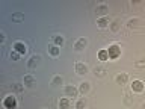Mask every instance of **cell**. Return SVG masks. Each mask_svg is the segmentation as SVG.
I'll list each match as a JSON object with an SVG mask.
<instances>
[{
  "label": "cell",
  "instance_id": "6da1fadb",
  "mask_svg": "<svg viewBox=\"0 0 145 109\" xmlns=\"http://www.w3.org/2000/svg\"><path fill=\"white\" fill-rule=\"evenodd\" d=\"M107 53H109V59H116L121 54V47L118 44H112V45H109Z\"/></svg>",
  "mask_w": 145,
  "mask_h": 109
},
{
  "label": "cell",
  "instance_id": "7a4b0ae2",
  "mask_svg": "<svg viewBox=\"0 0 145 109\" xmlns=\"http://www.w3.org/2000/svg\"><path fill=\"white\" fill-rule=\"evenodd\" d=\"M3 106L6 109H15L17 108V98L14 97V95H8V97L3 100Z\"/></svg>",
  "mask_w": 145,
  "mask_h": 109
},
{
  "label": "cell",
  "instance_id": "3957f363",
  "mask_svg": "<svg viewBox=\"0 0 145 109\" xmlns=\"http://www.w3.org/2000/svg\"><path fill=\"white\" fill-rule=\"evenodd\" d=\"M142 24H144V21L138 17L130 18V20L127 21V27H129V29H139V27H142Z\"/></svg>",
  "mask_w": 145,
  "mask_h": 109
},
{
  "label": "cell",
  "instance_id": "277c9868",
  "mask_svg": "<svg viewBox=\"0 0 145 109\" xmlns=\"http://www.w3.org/2000/svg\"><path fill=\"white\" fill-rule=\"evenodd\" d=\"M107 12H109V6H107V5H98V6L95 8V14H97L98 18L106 17Z\"/></svg>",
  "mask_w": 145,
  "mask_h": 109
},
{
  "label": "cell",
  "instance_id": "5b68a950",
  "mask_svg": "<svg viewBox=\"0 0 145 109\" xmlns=\"http://www.w3.org/2000/svg\"><path fill=\"white\" fill-rule=\"evenodd\" d=\"M86 45H88V39H86V38H79L74 43V50H76V52H82Z\"/></svg>",
  "mask_w": 145,
  "mask_h": 109
},
{
  "label": "cell",
  "instance_id": "8992f818",
  "mask_svg": "<svg viewBox=\"0 0 145 109\" xmlns=\"http://www.w3.org/2000/svg\"><path fill=\"white\" fill-rule=\"evenodd\" d=\"M14 50H15V52H18L20 54H26V53H27L26 44H24V43H21V41H17V43L14 44Z\"/></svg>",
  "mask_w": 145,
  "mask_h": 109
},
{
  "label": "cell",
  "instance_id": "52a82bcc",
  "mask_svg": "<svg viewBox=\"0 0 145 109\" xmlns=\"http://www.w3.org/2000/svg\"><path fill=\"white\" fill-rule=\"evenodd\" d=\"M89 71V68H88V65L86 64H83V62H77L76 64V73L77 74H86V73Z\"/></svg>",
  "mask_w": 145,
  "mask_h": 109
},
{
  "label": "cell",
  "instance_id": "ba28073f",
  "mask_svg": "<svg viewBox=\"0 0 145 109\" xmlns=\"http://www.w3.org/2000/svg\"><path fill=\"white\" fill-rule=\"evenodd\" d=\"M145 88L144 82L142 80H133V83H131V89L135 91V93H142Z\"/></svg>",
  "mask_w": 145,
  "mask_h": 109
},
{
  "label": "cell",
  "instance_id": "9c48e42d",
  "mask_svg": "<svg viewBox=\"0 0 145 109\" xmlns=\"http://www.w3.org/2000/svg\"><path fill=\"white\" fill-rule=\"evenodd\" d=\"M39 62H41V56H39V54H33V56L29 59V62H27V67H29V68H35L36 65H39Z\"/></svg>",
  "mask_w": 145,
  "mask_h": 109
},
{
  "label": "cell",
  "instance_id": "30bf717a",
  "mask_svg": "<svg viewBox=\"0 0 145 109\" xmlns=\"http://www.w3.org/2000/svg\"><path fill=\"white\" fill-rule=\"evenodd\" d=\"M65 94H67V97H76L79 94V89L72 85H68V86H65Z\"/></svg>",
  "mask_w": 145,
  "mask_h": 109
},
{
  "label": "cell",
  "instance_id": "8fae6325",
  "mask_svg": "<svg viewBox=\"0 0 145 109\" xmlns=\"http://www.w3.org/2000/svg\"><path fill=\"white\" fill-rule=\"evenodd\" d=\"M127 80H129V76H127L125 73H121V74H118L115 77V82H116L118 85H125Z\"/></svg>",
  "mask_w": 145,
  "mask_h": 109
},
{
  "label": "cell",
  "instance_id": "7c38bea8",
  "mask_svg": "<svg viewBox=\"0 0 145 109\" xmlns=\"http://www.w3.org/2000/svg\"><path fill=\"white\" fill-rule=\"evenodd\" d=\"M36 83V79L32 74H26L24 76V86H29V88H32Z\"/></svg>",
  "mask_w": 145,
  "mask_h": 109
},
{
  "label": "cell",
  "instance_id": "4fadbf2b",
  "mask_svg": "<svg viewBox=\"0 0 145 109\" xmlns=\"http://www.w3.org/2000/svg\"><path fill=\"white\" fill-rule=\"evenodd\" d=\"M48 53L56 58V56H59V53H61V47H57V45H54V44L48 45Z\"/></svg>",
  "mask_w": 145,
  "mask_h": 109
},
{
  "label": "cell",
  "instance_id": "5bb4252c",
  "mask_svg": "<svg viewBox=\"0 0 145 109\" xmlns=\"http://www.w3.org/2000/svg\"><path fill=\"white\" fill-rule=\"evenodd\" d=\"M89 88H91V83H89V82H82L80 86H79V93L86 94V93H89Z\"/></svg>",
  "mask_w": 145,
  "mask_h": 109
},
{
  "label": "cell",
  "instance_id": "9a60e30c",
  "mask_svg": "<svg viewBox=\"0 0 145 109\" xmlns=\"http://www.w3.org/2000/svg\"><path fill=\"white\" fill-rule=\"evenodd\" d=\"M97 26L100 27V29H104V27H107V26H109V20H107V17L97 18Z\"/></svg>",
  "mask_w": 145,
  "mask_h": 109
},
{
  "label": "cell",
  "instance_id": "2e32d148",
  "mask_svg": "<svg viewBox=\"0 0 145 109\" xmlns=\"http://www.w3.org/2000/svg\"><path fill=\"white\" fill-rule=\"evenodd\" d=\"M98 59L100 61H109V53H107V49H103L98 52Z\"/></svg>",
  "mask_w": 145,
  "mask_h": 109
},
{
  "label": "cell",
  "instance_id": "e0dca14e",
  "mask_svg": "<svg viewBox=\"0 0 145 109\" xmlns=\"http://www.w3.org/2000/svg\"><path fill=\"white\" fill-rule=\"evenodd\" d=\"M109 26H110V30H112V32H118V30L121 29V23H120V20H113Z\"/></svg>",
  "mask_w": 145,
  "mask_h": 109
},
{
  "label": "cell",
  "instance_id": "ac0fdd59",
  "mask_svg": "<svg viewBox=\"0 0 145 109\" xmlns=\"http://www.w3.org/2000/svg\"><path fill=\"white\" fill-rule=\"evenodd\" d=\"M70 108V98H61L59 100V109H68Z\"/></svg>",
  "mask_w": 145,
  "mask_h": 109
},
{
  "label": "cell",
  "instance_id": "d6986e66",
  "mask_svg": "<svg viewBox=\"0 0 145 109\" xmlns=\"http://www.w3.org/2000/svg\"><path fill=\"white\" fill-rule=\"evenodd\" d=\"M53 43H54V45H57V47H62V45H63V36L54 35L53 36Z\"/></svg>",
  "mask_w": 145,
  "mask_h": 109
},
{
  "label": "cell",
  "instance_id": "ffe728a7",
  "mask_svg": "<svg viewBox=\"0 0 145 109\" xmlns=\"http://www.w3.org/2000/svg\"><path fill=\"white\" fill-rule=\"evenodd\" d=\"M94 74H95V76H98V77H103L104 74H106V68H104V67H95Z\"/></svg>",
  "mask_w": 145,
  "mask_h": 109
},
{
  "label": "cell",
  "instance_id": "44dd1931",
  "mask_svg": "<svg viewBox=\"0 0 145 109\" xmlns=\"http://www.w3.org/2000/svg\"><path fill=\"white\" fill-rule=\"evenodd\" d=\"M23 20H24V15H23L21 12H15V14H12V21H15V23H21Z\"/></svg>",
  "mask_w": 145,
  "mask_h": 109
},
{
  "label": "cell",
  "instance_id": "7402d4cb",
  "mask_svg": "<svg viewBox=\"0 0 145 109\" xmlns=\"http://www.w3.org/2000/svg\"><path fill=\"white\" fill-rule=\"evenodd\" d=\"M63 83V79H62V76H54L53 79H52V85L54 86H57V85H62Z\"/></svg>",
  "mask_w": 145,
  "mask_h": 109
},
{
  "label": "cell",
  "instance_id": "603a6c76",
  "mask_svg": "<svg viewBox=\"0 0 145 109\" xmlns=\"http://www.w3.org/2000/svg\"><path fill=\"white\" fill-rule=\"evenodd\" d=\"M85 106H86V100L85 98H79V100H77L76 109H85Z\"/></svg>",
  "mask_w": 145,
  "mask_h": 109
},
{
  "label": "cell",
  "instance_id": "cb8c5ba5",
  "mask_svg": "<svg viewBox=\"0 0 145 109\" xmlns=\"http://www.w3.org/2000/svg\"><path fill=\"white\" fill-rule=\"evenodd\" d=\"M20 56H21V54L12 49V52H11V59H12V61H18V59H20Z\"/></svg>",
  "mask_w": 145,
  "mask_h": 109
},
{
  "label": "cell",
  "instance_id": "d4e9b609",
  "mask_svg": "<svg viewBox=\"0 0 145 109\" xmlns=\"http://www.w3.org/2000/svg\"><path fill=\"white\" fill-rule=\"evenodd\" d=\"M12 88L15 89L17 93H21V91H23V85H20V83H14V85H12Z\"/></svg>",
  "mask_w": 145,
  "mask_h": 109
},
{
  "label": "cell",
  "instance_id": "484cf974",
  "mask_svg": "<svg viewBox=\"0 0 145 109\" xmlns=\"http://www.w3.org/2000/svg\"><path fill=\"white\" fill-rule=\"evenodd\" d=\"M124 102H125L127 104H130V103H131V100H130V98H124Z\"/></svg>",
  "mask_w": 145,
  "mask_h": 109
},
{
  "label": "cell",
  "instance_id": "4316f807",
  "mask_svg": "<svg viewBox=\"0 0 145 109\" xmlns=\"http://www.w3.org/2000/svg\"><path fill=\"white\" fill-rule=\"evenodd\" d=\"M0 36H2V43H5V39H6V36H5V33H2Z\"/></svg>",
  "mask_w": 145,
  "mask_h": 109
},
{
  "label": "cell",
  "instance_id": "83f0119b",
  "mask_svg": "<svg viewBox=\"0 0 145 109\" xmlns=\"http://www.w3.org/2000/svg\"><path fill=\"white\" fill-rule=\"evenodd\" d=\"M142 109H145V103H144V104H142Z\"/></svg>",
  "mask_w": 145,
  "mask_h": 109
}]
</instances>
